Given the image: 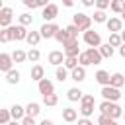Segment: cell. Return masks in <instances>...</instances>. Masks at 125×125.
I'll return each mask as SVG.
<instances>
[{
  "label": "cell",
  "mask_w": 125,
  "mask_h": 125,
  "mask_svg": "<svg viewBox=\"0 0 125 125\" xmlns=\"http://www.w3.org/2000/svg\"><path fill=\"white\" fill-rule=\"evenodd\" d=\"M100 113H107L109 117H113L115 121L119 117H123V107L117 104V102H111V100H102V104L98 105Z\"/></svg>",
  "instance_id": "cell-1"
},
{
  "label": "cell",
  "mask_w": 125,
  "mask_h": 125,
  "mask_svg": "<svg viewBox=\"0 0 125 125\" xmlns=\"http://www.w3.org/2000/svg\"><path fill=\"white\" fill-rule=\"evenodd\" d=\"M94 107H96V100H94V96L92 94H84L82 96V100H80V115H84V117H90L92 113H94Z\"/></svg>",
  "instance_id": "cell-2"
},
{
  "label": "cell",
  "mask_w": 125,
  "mask_h": 125,
  "mask_svg": "<svg viewBox=\"0 0 125 125\" xmlns=\"http://www.w3.org/2000/svg\"><path fill=\"white\" fill-rule=\"evenodd\" d=\"M72 23H76V25L80 27V31H86V29L92 27L94 20H92V16H88V14H84V12H76V14L72 16Z\"/></svg>",
  "instance_id": "cell-3"
},
{
  "label": "cell",
  "mask_w": 125,
  "mask_h": 125,
  "mask_svg": "<svg viewBox=\"0 0 125 125\" xmlns=\"http://www.w3.org/2000/svg\"><path fill=\"white\" fill-rule=\"evenodd\" d=\"M82 39H84V43L88 45V47H100L102 45V35H100V31H96V29H86V31H82Z\"/></svg>",
  "instance_id": "cell-4"
},
{
  "label": "cell",
  "mask_w": 125,
  "mask_h": 125,
  "mask_svg": "<svg viewBox=\"0 0 125 125\" xmlns=\"http://www.w3.org/2000/svg\"><path fill=\"white\" fill-rule=\"evenodd\" d=\"M100 94H102V98H104V100H111V102H119V100H121V96H123V94L119 92V88H115V86H111V84L102 86Z\"/></svg>",
  "instance_id": "cell-5"
},
{
  "label": "cell",
  "mask_w": 125,
  "mask_h": 125,
  "mask_svg": "<svg viewBox=\"0 0 125 125\" xmlns=\"http://www.w3.org/2000/svg\"><path fill=\"white\" fill-rule=\"evenodd\" d=\"M61 27L55 23V21H45L41 27H39V31H41V35H43V39H55V35H57V31H59Z\"/></svg>",
  "instance_id": "cell-6"
},
{
  "label": "cell",
  "mask_w": 125,
  "mask_h": 125,
  "mask_svg": "<svg viewBox=\"0 0 125 125\" xmlns=\"http://www.w3.org/2000/svg\"><path fill=\"white\" fill-rule=\"evenodd\" d=\"M62 51L66 57H78L80 55V47H78V39L76 37H70L66 43H62Z\"/></svg>",
  "instance_id": "cell-7"
},
{
  "label": "cell",
  "mask_w": 125,
  "mask_h": 125,
  "mask_svg": "<svg viewBox=\"0 0 125 125\" xmlns=\"http://www.w3.org/2000/svg\"><path fill=\"white\" fill-rule=\"evenodd\" d=\"M57 16H59V6H57V4L49 2L45 8H41V18H43L45 21H55Z\"/></svg>",
  "instance_id": "cell-8"
},
{
  "label": "cell",
  "mask_w": 125,
  "mask_h": 125,
  "mask_svg": "<svg viewBox=\"0 0 125 125\" xmlns=\"http://www.w3.org/2000/svg\"><path fill=\"white\" fill-rule=\"evenodd\" d=\"M105 27L107 31H123V18L121 16H109L107 21H105Z\"/></svg>",
  "instance_id": "cell-9"
},
{
  "label": "cell",
  "mask_w": 125,
  "mask_h": 125,
  "mask_svg": "<svg viewBox=\"0 0 125 125\" xmlns=\"http://www.w3.org/2000/svg\"><path fill=\"white\" fill-rule=\"evenodd\" d=\"M12 20H14V10L10 6H4L0 10V27H8L12 25Z\"/></svg>",
  "instance_id": "cell-10"
},
{
  "label": "cell",
  "mask_w": 125,
  "mask_h": 125,
  "mask_svg": "<svg viewBox=\"0 0 125 125\" xmlns=\"http://www.w3.org/2000/svg\"><path fill=\"white\" fill-rule=\"evenodd\" d=\"M37 90H39L41 96H47V94H53V92H55V84H53V80H49V78H41V80L37 82Z\"/></svg>",
  "instance_id": "cell-11"
},
{
  "label": "cell",
  "mask_w": 125,
  "mask_h": 125,
  "mask_svg": "<svg viewBox=\"0 0 125 125\" xmlns=\"http://www.w3.org/2000/svg\"><path fill=\"white\" fill-rule=\"evenodd\" d=\"M14 57L10 55V53H0V70L6 74L10 68H14Z\"/></svg>",
  "instance_id": "cell-12"
},
{
  "label": "cell",
  "mask_w": 125,
  "mask_h": 125,
  "mask_svg": "<svg viewBox=\"0 0 125 125\" xmlns=\"http://www.w3.org/2000/svg\"><path fill=\"white\" fill-rule=\"evenodd\" d=\"M12 31H14V41H25L27 39V25L23 23H18V25H12Z\"/></svg>",
  "instance_id": "cell-13"
},
{
  "label": "cell",
  "mask_w": 125,
  "mask_h": 125,
  "mask_svg": "<svg viewBox=\"0 0 125 125\" xmlns=\"http://www.w3.org/2000/svg\"><path fill=\"white\" fill-rule=\"evenodd\" d=\"M64 59H66V55H64V51H51L49 53V57H47V61L53 64V66H59V64H64Z\"/></svg>",
  "instance_id": "cell-14"
},
{
  "label": "cell",
  "mask_w": 125,
  "mask_h": 125,
  "mask_svg": "<svg viewBox=\"0 0 125 125\" xmlns=\"http://www.w3.org/2000/svg\"><path fill=\"white\" fill-rule=\"evenodd\" d=\"M84 51H86V55H88V59H90V64H100V62L104 61V57H102V53H100L98 47H88V49H84Z\"/></svg>",
  "instance_id": "cell-15"
},
{
  "label": "cell",
  "mask_w": 125,
  "mask_h": 125,
  "mask_svg": "<svg viewBox=\"0 0 125 125\" xmlns=\"http://www.w3.org/2000/svg\"><path fill=\"white\" fill-rule=\"evenodd\" d=\"M70 80H74V82H84L86 80V66H82V64H78V66H74L72 70H70Z\"/></svg>",
  "instance_id": "cell-16"
},
{
  "label": "cell",
  "mask_w": 125,
  "mask_h": 125,
  "mask_svg": "<svg viewBox=\"0 0 125 125\" xmlns=\"http://www.w3.org/2000/svg\"><path fill=\"white\" fill-rule=\"evenodd\" d=\"M94 78H96V82H98L100 86H107V84H109V80H111V74H109L107 70L100 68V70L94 74Z\"/></svg>",
  "instance_id": "cell-17"
},
{
  "label": "cell",
  "mask_w": 125,
  "mask_h": 125,
  "mask_svg": "<svg viewBox=\"0 0 125 125\" xmlns=\"http://www.w3.org/2000/svg\"><path fill=\"white\" fill-rule=\"evenodd\" d=\"M62 121H66V123L78 121V111H76L74 107H64V109H62Z\"/></svg>",
  "instance_id": "cell-18"
},
{
  "label": "cell",
  "mask_w": 125,
  "mask_h": 125,
  "mask_svg": "<svg viewBox=\"0 0 125 125\" xmlns=\"http://www.w3.org/2000/svg\"><path fill=\"white\" fill-rule=\"evenodd\" d=\"M41 39H43V35H41V31L37 29V31H29V33H27V39H25V43H27L29 47H37Z\"/></svg>",
  "instance_id": "cell-19"
},
{
  "label": "cell",
  "mask_w": 125,
  "mask_h": 125,
  "mask_svg": "<svg viewBox=\"0 0 125 125\" xmlns=\"http://www.w3.org/2000/svg\"><path fill=\"white\" fill-rule=\"evenodd\" d=\"M55 78H57L59 82H64V80H68V78H70V70H68L64 64H59V66H57V70H55Z\"/></svg>",
  "instance_id": "cell-20"
},
{
  "label": "cell",
  "mask_w": 125,
  "mask_h": 125,
  "mask_svg": "<svg viewBox=\"0 0 125 125\" xmlns=\"http://www.w3.org/2000/svg\"><path fill=\"white\" fill-rule=\"evenodd\" d=\"M98 49H100V53H102V57H104V59H111V57H113V53H115V47H113L109 41H107V43H102Z\"/></svg>",
  "instance_id": "cell-21"
},
{
  "label": "cell",
  "mask_w": 125,
  "mask_h": 125,
  "mask_svg": "<svg viewBox=\"0 0 125 125\" xmlns=\"http://www.w3.org/2000/svg\"><path fill=\"white\" fill-rule=\"evenodd\" d=\"M82 96H84V92H82L78 86H74V88H68V92H66V98H68V102H80V100H82Z\"/></svg>",
  "instance_id": "cell-22"
},
{
  "label": "cell",
  "mask_w": 125,
  "mask_h": 125,
  "mask_svg": "<svg viewBox=\"0 0 125 125\" xmlns=\"http://www.w3.org/2000/svg\"><path fill=\"white\" fill-rule=\"evenodd\" d=\"M31 80H35V82H39L41 78H45V68L41 66V64H33L31 66Z\"/></svg>",
  "instance_id": "cell-23"
},
{
  "label": "cell",
  "mask_w": 125,
  "mask_h": 125,
  "mask_svg": "<svg viewBox=\"0 0 125 125\" xmlns=\"http://www.w3.org/2000/svg\"><path fill=\"white\" fill-rule=\"evenodd\" d=\"M10 41H14V31H12V25L2 27V31H0V43H10Z\"/></svg>",
  "instance_id": "cell-24"
},
{
  "label": "cell",
  "mask_w": 125,
  "mask_h": 125,
  "mask_svg": "<svg viewBox=\"0 0 125 125\" xmlns=\"http://www.w3.org/2000/svg\"><path fill=\"white\" fill-rule=\"evenodd\" d=\"M10 111H12V117H14L16 121H21V117L25 115V107L20 105V104H14V105L10 107Z\"/></svg>",
  "instance_id": "cell-25"
},
{
  "label": "cell",
  "mask_w": 125,
  "mask_h": 125,
  "mask_svg": "<svg viewBox=\"0 0 125 125\" xmlns=\"http://www.w3.org/2000/svg\"><path fill=\"white\" fill-rule=\"evenodd\" d=\"M20 76H21V74H20V70H16V68H10V70L6 72V82L14 86V84H18V82H20Z\"/></svg>",
  "instance_id": "cell-26"
},
{
  "label": "cell",
  "mask_w": 125,
  "mask_h": 125,
  "mask_svg": "<svg viewBox=\"0 0 125 125\" xmlns=\"http://www.w3.org/2000/svg\"><path fill=\"white\" fill-rule=\"evenodd\" d=\"M109 84H111V86H115V88H123V86H125V76H123L121 72H113V74H111Z\"/></svg>",
  "instance_id": "cell-27"
},
{
  "label": "cell",
  "mask_w": 125,
  "mask_h": 125,
  "mask_svg": "<svg viewBox=\"0 0 125 125\" xmlns=\"http://www.w3.org/2000/svg\"><path fill=\"white\" fill-rule=\"evenodd\" d=\"M25 113H27V115H33V117H37V115L41 113V105H39L37 102H29V104L25 105Z\"/></svg>",
  "instance_id": "cell-28"
},
{
  "label": "cell",
  "mask_w": 125,
  "mask_h": 125,
  "mask_svg": "<svg viewBox=\"0 0 125 125\" xmlns=\"http://www.w3.org/2000/svg\"><path fill=\"white\" fill-rule=\"evenodd\" d=\"M92 20H94V23H105V21H107V14H105V10L96 8V12H94Z\"/></svg>",
  "instance_id": "cell-29"
},
{
  "label": "cell",
  "mask_w": 125,
  "mask_h": 125,
  "mask_svg": "<svg viewBox=\"0 0 125 125\" xmlns=\"http://www.w3.org/2000/svg\"><path fill=\"white\" fill-rule=\"evenodd\" d=\"M12 119H14V117H12L10 107H2V109H0V125H8Z\"/></svg>",
  "instance_id": "cell-30"
},
{
  "label": "cell",
  "mask_w": 125,
  "mask_h": 125,
  "mask_svg": "<svg viewBox=\"0 0 125 125\" xmlns=\"http://www.w3.org/2000/svg\"><path fill=\"white\" fill-rule=\"evenodd\" d=\"M59 104V96L53 92V94H47V96H43V105H47V107H53V105H57Z\"/></svg>",
  "instance_id": "cell-31"
},
{
  "label": "cell",
  "mask_w": 125,
  "mask_h": 125,
  "mask_svg": "<svg viewBox=\"0 0 125 125\" xmlns=\"http://www.w3.org/2000/svg\"><path fill=\"white\" fill-rule=\"evenodd\" d=\"M55 39L62 45V43H66L68 39H70V35H68V31H66V27H61L59 31H57V35H55Z\"/></svg>",
  "instance_id": "cell-32"
},
{
  "label": "cell",
  "mask_w": 125,
  "mask_h": 125,
  "mask_svg": "<svg viewBox=\"0 0 125 125\" xmlns=\"http://www.w3.org/2000/svg\"><path fill=\"white\" fill-rule=\"evenodd\" d=\"M109 43H111L113 47H119V45L123 43V39H121V31H111V33H109Z\"/></svg>",
  "instance_id": "cell-33"
},
{
  "label": "cell",
  "mask_w": 125,
  "mask_h": 125,
  "mask_svg": "<svg viewBox=\"0 0 125 125\" xmlns=\"http://www.w3.org/2000/svg\"><path fill=\"white\" fill-rule=\"evenodd\" d=\"M12 57H14L16 62H25V61H27V53H25L23 49H16V51L12 53Z\"/></svg>",
  "instance_id": "cell-34"
},
{
  "label": "cell",
  "mask_w": 125,
  "mask_h": 125,
  "mask_svg": "<svg viewBox=\"0 0 125 125\" xmlns=\"http://www.w3.org/2000/svg\"><path fill=\"white\" fill-rule=\"evenodd\" d=\"M96 121H98L100 125H115V119H113V117H109L107 113H100Z\"/></svg>",
  "instance_id": "cell-35"
},
{
  "label": "cell",
  "mask_w": 125,
  "mask_h": 125,
  "mask_svg": "<svg viewBox=\"0 0 125 125\" xmlns=\"http://www.w3.org/2000/svg\"><path fill=\"white\" fill-rule=\"evenodd\" d=\"M41 59V53H39V49L37 47H31L29 51H27V61H31V62H37Z\"/></svg>",
  "instance_id": "cell-36"
},
{
  "label": "cell",
  "mask_w": 125,
  "mask_h": 125,
  "mask_svg": "<svg viewBox=\"0 0 125 125\" xmlns=\"http://www.w3.org/2000/svg\"><path fill=\"white\" fill-rule=\"evenodd\" d=\"M109 10H111L113 14H121V12H123V0H111Z\"/></svg>",
  "instance_id": "cell-37"
},
{
  "label": "cell",
  "mask_w": 125,
  "mask_h": 125,
  "mask_svg": "<svg viewBox=\"0 0 125 125\" xmlns=\"http://www.w3.org/2000/svg\"><path fill=\"white\" fill-rule=\"evenodd\" d=\"M18 21H20V23H23V25H31V23H33V16H31V14H27V12H25V14H20Z\"/></svg>",
  "instance_id": "cell-38"
},
{
  "label": "cell",
  "mask_w": 125,
  "mask_h": 125,
  "mask_svg": "<svg viewBox=\"0 0 125 125\" xmlns=\"http://www.w3.org/2000/svg\"><path fill=\"white\" fill-rule=\"evenodd\" d=\"M80 62H78V57H66L64 59V66L68 68V70H72L74 66H78Z\"/></svg>",
  "instance_id": "cell-39"
},
{
  "label": "cell",
  "mask_w": 125,
  "mask_h": 125,
  "mask_svg": "<svg viewBox=\"0 0 125 125\" xmlns=\"http://www.w3.org/2000/svg\"><path fill=\"white\" fill-rule=\"evenodd\" d=\"M20 123H21V125H35V123H37V117H33V115H27V113H25V115L21 117V121H20Z\"/></svg>",
  "instance_id": "cell-40"
},
{
  "label": "cell",
  "mask_w": 125,
  "mask_h": 125,
  "mask_svg": "<svg viewBox=\"0 0 125 125\" xmlns=\"http://www.w3.org/2000/svg\"><path fill=\"white\" fill-rule=\"evenodd\" d=\"M66 31H68V35H70V37H78L80 27H78L76 23H70V25H66Z\"/></svg>",
  "instance_id": "cell-41"
},
{
  "label": "cell",
  "mask_w": 125,
  "mask_h": 125,
  "mask_svg": "<svg viewBox=\"0 0 125 125\" xmlns=\"http://www.w3.org/2000/svg\"><path fill=\"white\" fill-rule=\"evenodd\" d=\"M78 62H80L82 66H90V59H88L86 51H80V55H78Z\"/></svg>",
  "instance_id": "cell-42"
},
{
  "label": "cell",
  "mask_w": 125,
  "mask_h": 125,
  "mask_svg": "<svg viewBox=\"0 0 125 125\" xmlns=\"http://www.w3.org/2000/svg\"><path fill=\"white\" fill-rule=\"evenodd\" d=\"M109 4H111V0H96V8H100V10H107Z\"/></svg>",
  "instance_id": "cell-43"
},
{
  "label": "cell",
  "mask_w": 125,
  "mask_h": 125,
  "mask_svg": "<svg viewBox=\"0 0 125 125\" xmlns=\"http://www.w3.org/2000/svg\"><path fill=\"white\" fill-rule=\"evenodd\" d=\"M21 4L25 6V8H37V0H21Z\"/></svg>",
  "instance_id": "cell-44"
},
{
  "label": "cell",
  "mask_w": 125,
  "mask_h": 125,
  "mask_svg": "<svg viewBox=\"0 0 125 125\" xmlns=\"http://www.w3.org/2000/svg\"><path fill=\"white\" fill-rule=\"evenodd\" d=\"M78 125H92V121H90V117H84V115H82V117L78 119Z\"/></svg>",
  "instance_id": "cell-45"
},
{
  "label": "cell",
  "mask_w": 125,
  "mask_h": 125,
  "mask_svg": "<svg viewBox=\"0 0 125 125\" xmlns=\"http://www.w3.org/2000/svg\"><path fill=\"white\" fill-rule=\"evenodd\" d=\"M82 2V6H86V8H92V6H96V0H80Z\"/></svg>",
  "instance_id": "cell-46"
},
{
  "label": "cell",
  "mask_w": 125,
  "mask_h": 125,
  "mask_svg": "<svg viewBox=\"0 0 125 125\" xmlns=\"http://www.w3.org/2000/svg\"><path fill=\"white\" fill-rule=\"evenodd\" d=\"M62 6L64 8H72L74 6V0H62Z\"/></svg>",
  "instance_id": "cell-47"
},
{
  "label": "cell",
  "mask_w": 125,
  "mask_h": 125,
  "mask_svg": "<svg viewBox=\"0 0 125 125\" xmlns=\"http://www.w3.org/2000/svg\"><path fill=\"white\" fill-rule=\"evenodd\" d=\"M117 51H119V55H121V57L125 59V43H121V45L117 47Z\"/></svg>",
  "instance_id": "cell-48"
},
{
  "label": "cell",
  "mask_w": 125,
  "mask_h": 125,
  "mask_svg": "<svg viewBox=\"0 0 125 125\" xmlns=\"http://www.w3.org/2000/svg\"><path fill=\"white\" fill-rule=\"evenodd\" d=\"M49 4V0H37V8H45Z\"/></svg>",
  "instance_id": "cell-49"
},
{
  "label": "cell",
  "mask_w": 125,
  "mask_h": 125,
  "mask_svg": "<svg viewBox=\"0 0 125 125\" xmlns=\"http://www.w3.org/2000/svg\"><path fill=\"white\" fill-rule=\"evenodd\" d=\"M41 125H53V119H43Z\"/></svg>",
  "instance_id": "cell-50"
},
{
  "label": "cell",
  "mask_w": 125,
  "mask_h": 125,
  "mask_svg": "<svg viewBox=\"0 0 125 125\" xmlns=\"http://www.w3.org/2000/svg\"><path fill=\"white\" fill-rule=\"evenodd\" d=\"M121 18H123V21H125V0H123V12H121Z\"/></svg>",
  "instance_id": "cell-51"
},
{
  "label": "cell",
  "mask_w": 125,
  "mask_h": 125,
  "mask_svg": "<svg viewBox=\"0 0 125 125\" xmlns=\"http://www.w3.org/2000/svg\"><path fill=\"white\" fill-rule=\"evenodd\" d=\"M121 39H123V43H125V29L121 31Z\"/></svg>",
  "instance_id": "cell-52"
},
{
  "label": "cell",
  "mask_w": 125,
  "mask_h": 125,
  "mask_svg": "<svg viewBox=\"0 0 125 125\" xmlns=\"http://www.w3.org/2000/svg\"><path fill=\"white\" fill-rule=\"evenodd\" d=\"M123 119H125V111H123Z\"/></svg>",
  "instance_id": "cell-53"
}]
</instances>
